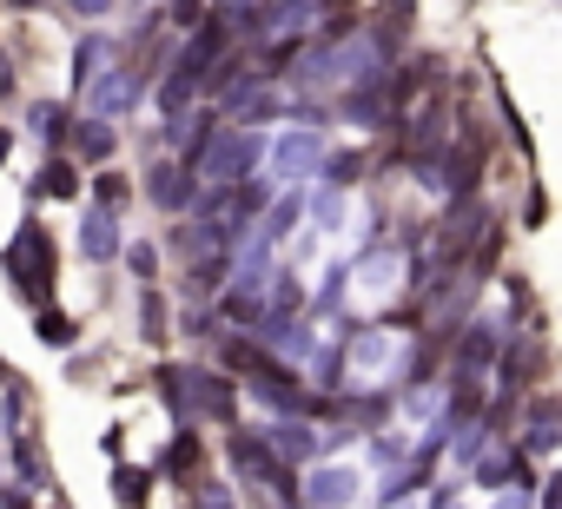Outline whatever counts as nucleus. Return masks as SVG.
Returning a JSON list of instances; mask_svg holds the SVG:
<instances>
[{
	"label": "nucleus",
	"mask_w": 562,
	"mask_h": 509,
	"mask_svg": "<svg viewBox=\"0 0 562 509\" xmlns=\"http://www.w3.org/2000/svg\"><path fill=\"white\" fill-rule=\"evenodd\" d=\"M199 21H205V0H172V27H186V34H192Z\"/></svg>",
	"instance_id": "obj_22"
},
{
	"label": "nucleus",
	"mask_w": 562,
	"mask_h": 509,
	"mask_svg": "<svg viewBox=\"0 0 562 509\" xmlns=\"http://www.w3.org/2000/svg\"><path fill=\"white\" fill-rule=\"evenodd\" d=\"M146 489H153L146 470H113V496H120V509H146Z\"/></svg>",
	"instance_id": "obj_16"
},
{
	"label": "nucleus",
	"mask_w": 562,
	"mask_h": 509,
	"mask_svg": "<svg viewBox=\"0 0 562 509\" xmlns=\"http://www.w3.org/2000/svg\"><path fill=\"white\" fill-rule=\"evenodd\" d=\"M34 331H41V344H54V351H67V344H74V318H67V312H54V305H41V312H34Z\"/></svg>",
	"instance_id": "obj_15"
},
{
	"label": "nucleus",
	"mask_w": 562,
	"mask_h": 509,
	"mask_svg": "<svg viewBox=\"0 0 562 509\" xmlns=\"http://www.w3.org/2000/svg\"><path fill=\"white\" fill-rule=\"evenodd\" d=\"M358 496V476H345V470H318V483H312V502H325V509H345Z\"/></svg>",
	"instance_id": "obj_14"
},
{
	"label": "nucleus",
	"mask_w": 562,
	"mask_h": 509,
	"mask_svg": "<svg viewBox=\"0 0 562 509\" xmlns=\"http://www.w3.org/2000/svg\"><path fill=\"white\" fill-rule=\"evenodd\" d=\"M120 251H126L133 279H139V285H153V272H159V251H153V245H120Z\"/></svg>",
	"instance_id": "obj_18"
},
{
	"label": "nucleus",
	"mask_w": 562,
	"mask_h": 509,
	"mask_svg": "<svg viewBox=\"0 0 562 509\" xmlns=\"http://www.w3.org/2000/svg\"><path fill=\"white\" fill-rule=\"evenodd\" d=\"M192 509H232V489H218V483H205V489L192 496Z\"/></svg>",
	"instance_id": "obj_23"
},
{
	"label": "nucleus",
	"mask_w": 562,
	"mask_h": 509,
	"mask_svg": "<svg viewBox=\"0 0 562 509\" xmlns=\"http://www.w3.org/2000/svg\"><path fill=\"white\" fill-rule=\"evenodd\" d=\"M258 152H265V139H258V133H245V126H218V133H212V146H205V159H199L205 192H232L238 179H251Z\"/></svg>",
	"instance_id": "obj_3"
},
{
	"label": "nucleus",
	"mask_w": 562,
	"mask_h": 509,
	"mask_svg": "<svg viewBox=\"0 0 562 509\" xmlns=\"http://www.w3.org/2000/svg\"><path fill=\"white\" fill-rule=\"evenodd\" d=\"M106 8H113V0H74V14H80V21H100Z\"/></svg>",
	"instance_id": "obj_26"
},
{
	"label": "nucleus",
	"mask_w": 562,
	"mask_h": 509,
	"mask_svg": "<svg viewBox=\"0 0 562 509\" xmlns=\"http://www.w3.org/2000/svg\"><path fill=\"white\" fill-rule=\"evenodd\" d=\"M549 450H555V423H536L529 430V456H549Z\"/></svg>",
	"instance_id": "obj_24"
},
{
	"label": "nucleus",
	"mask_w": 562,
	"mask_h": 509,
	"mask_svg": "<svg viewBox=\"0 0 562 509\" xmlns=\"http://www.w3.org/2000/svg\"><path fill=\"white\" fill-rule=\"evenodd\" d=\"M41 192L47 199H80V166L74 159H47L41 166Z\"/></svg>",
	"instance_id": "obj_13"
},
{
	"label": "nucleus",
	"mask_w": 562,
	"mask_h": 509,
	"mask_svg": "<svg viewBox=\"0 0 562 509\" xmlns=\"http://www.w3.org/2000/svg\"><path fill=\"white\" fill-rule=\"evenodd\" d=\"M93 205L120 212V205H126V179H120V172H100V185H93Z\"/></svg>",
	"instance_id": "obj_20"
},
{
	"label": "nucleus",
	"mask_w": 562,
	"mask_h": 509,
	"mask_svg": "<svg viewBox=\"0 0 562 509\" xmlns=\"http://www.w3.org/2000/svg\"><path fill=\"white\" fill-rule=\"evenodd\" d=\"M232 463H238L251 483H265V489H278V496L292 502V470L271 456V443H265L258 430H238V437H232Z\"/></svg>",
	"instance_id": "obj_5"
},
{
	"label": "nucleus",
	"mask_w": 562,
	"mask_h": 509,
	"mask_svg": "<svg viewBox=\"0 0 562 509\" xmlns=\"http://www.w3.org/2000/svg\"><path fill=\"white\" fill-rule=\"evenodd\" d=\"M0 159H8V126H0Z\"/></svg>",
	"instance_id": "obj_28"
},
{
	"label": "nucleus",
	"mask_w": 562,
	"mask_h": 509,
	"mask_svg": "<svg viewBox=\"0 0 562 509\" xmlns=\"http://www.w3.org/2000/svg\"><path fill=\"white\" fill-rule=\"evenodd\" d=\"M80 251H87L93 265L120 259V212H106V205H87V225H80Z\"/></svg>",
	"instance_id": "obj_7"
},
{
	"label": "nucleus",
	"mask_w": 562,
	"mask_h": 509,
	"mask_svg": "<svg viewBox=\"0 0 562 509\" xmlns=\"http://www.w3.org/2000/svg\"><path fill=\"white\" fill-rule=\"evenodd\" d=\"M265 443H271V456L285 463V470H292V463H312V456H325V450H331V443H325L312 423H299V417H285V423H278Z\"/></svg>",
	"instance_id": "obj_6"
},
{
	"label": "nucleus",
	"mask_w": 562,
	"mask_h": 509,
	"mask_svg": "<svg viewBox=\"0 0 562 509\" xmlns=\"http://www.w3.org/2000/svg\"><path fill=\"white\" fill-rule=\"evenodd\" d=\"M159 391H166V404H172L179 417H218V423H232V417H238V391H232V377L166 364V371H159Z\"/></svg>",
	"instance_id": "obj_2"
},
{
	"label": "nucleus",
	"mask_w": 562,
	"mask_h": 509,
	"mask_svg": "<svg viewBox=\"0 0 562 509\" xmlns=\"http://www.w3.org/2000/svg\"><path fill=\"white\" fill-rule=\"evenodd\" d=\"M139 325H146V338H153V344L166 338V305H159V292H153V285H139Z\"/></svg>",
	"instance_id": "obj_17"
},
{
	"label": "nucleus",
	"mask_w": 562,
	"mask_h": 509,
	"mask_svg": "<svg viewBox=\"0 0 562 509\" xmlns=\"http://www.w3.org/2000/svg\"><path fill=\"white\" fill-rule=\"evenodd\" d=\"M404 21H411V0H384V27H391V34H397V27H404Z\"/></svg>",
	"instance_id": "obj_25"
},
{
	"label": "nucleus",
	"mask_w": 562,
	"mask_h": 509,
	"mask_svg": "<svg viewBox=\"0 0 562 509\" xmlns=\"http://www.w3.org/2000/svg\"><path fill=\"white\" fill-rule=\"evenodd\" d=\"M490 358H496V325H470L463 344H457V371L470 377V371H483Z\"/></svg>",
	"instance_id": "obj_11"
},
{
	"label": "nucleus",
	"mask_w": 562,
	"mask_h": 509,
	"mask_svg": "<svg viewBox=\"0 0 562 509\" xmlns=\"http://www.w3.org/2000/svg\"><path fill=\"white\" fill-rule=\"evenodd\" d=\"M146 199H153V205H166V212H186V205L199 199V179H186L179 166H153V179H146Z\"/></svg>",
	"instance_id": "obj_8"
},
{
	"label": "nucleus",
	"mask_w": 562,
	"mask_h": 509,
	"mask_svg": "<svg viewBox=\"0 0 562 509\" xmlns=\"http://www.w3.org/2000/svg\"><path fill=\"white\" fill-rule=\"evenodd\" d=\"M106 67H113V41H100V34H93V41H80V54H74V80H80V93H87Z\"/></svg>",
	"instance_id": "obj_12"
},
{
	"label": "nucleus",
	"mask_w": 562,
	"mask_h": 509,
	"mask_svg": "<svg viewBox=\"0 0 562 509\" xmlns=\"http://www.w3.org/2000/svg\"><path fill=\"white\" fill-rule=\"evenodd\" d=\"M192 463H199V443H192V437H179V443H172V456H166V470H172V476H192Z\"/></svg>",
	"instance_id": "obj_21"
},
{
	"label": "nucleus",
	"mask_w": 562,
	"mask_h": 509,
	"mask_svg": "<svg viewBox=\"0 0 562 509\" xmlns=\"http://www.w3.org/2000/svg\"><path fill=\"white\" fill-rule=\"evenodd\" d=\"M312 166H318V139H312V133H292L285 146H278V172H271V179L285 185V179H305Z\"/></svg>",
	"instance_id": "obj_9"
},
{
	"label": "nucleus",
	"mask_w": 562,
	"mask_h": 509,
	"mask_svg": "<svg viewBox=\"0 0 562 509\" xmlns=\"http://www.w3.org/2000/svg\"><path fill=\"white\" fill-rule=\"evenodd\" d=\"M14 8H41V0H14Z\"/></svg>",
	"instance_id": "obj_29"
},
{
	"label": "nucleus",
	"mask_w": 562,
	"mask_h": 509,
	"mask_svg": "<svg viewBox=\"0 0 562 509\" xmlns=\"http://www.w3.org/2000/svg\"><path fill=\"white\" fill-rule=\"evenodd\" d=\"M113 146H120V139H113V126H106V120H80V126H74V152H80L87 166H106V159H113Z\"/></svg>",
	"instance_id": "obj_10"
},
{
	"label": "nucleus",
	"mask_w": 562,
	"mask_h": 509,
	"mask_svg": "<svg viewBox=\"0 0 562 509\" xmlns=\"http://www.w3.org/2000/svg\"><path fill=\"white\" fill-rule=\"evenodd\" d=\"M0 265H8V285H14L34 312L54 298V238H47V225L27 218V225L14 231V245L0 251Z\"/></svg>",
	"instance_id": "obj_1"
},
{
	"label": "nucleus",
	"mask_w": 562,
	"mask_h": 509,
	"mask_svg": "<svg viewBox=\"0 0 562 509\" xmlns=\"http://www.w3.org/2000/svg\"><path fill=\"white\" fill-rule=\"evenodd\" d=\"M60 126H67V113H60L54 100H34V133H41V139H60Z\"/></svg>",
	"instance_id": "obj_19"
},
{
	"label": "nucleus",
	"mask_w": 562,
	"mask_h": 509,
	"mask_svg": "<svg viewBox=\"0 0 562 509\" xmlns=\"http://www.w3.org/2000/svg\"><path fill=\"white\" fill-rule=\"evenodd\" d=\"M0 93H14V73H8V60H0Z\"/></svg>",
	"instance_id": "obj_27"
},
{
	"label": "nucleus",
	"mask_w": 562,
	"mask_h": 509,
	"mask_svg": "<svg viewBox=\"0 0 562 509\" xmlns=\"http://www.w3.org/2000/svg\"><path fill=\"white\" fill-rule=\"evenodd\" d=\"M139 93H146V73L126 67V60H113V67L87 87V106H93V120H120V113L139 106Z\"/></svg>",
	"instance_id": "obj_4"
}]
</instances>
